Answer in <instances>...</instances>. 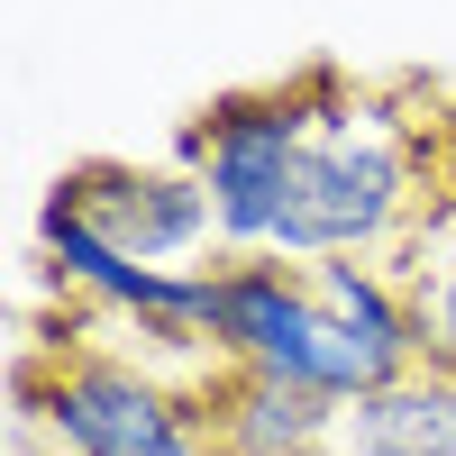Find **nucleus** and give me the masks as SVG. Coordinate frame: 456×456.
<instances>
[{"mask_svg":"<svg viewBox=\"0 0 456 456\" xmlns=\"http://www.w3.org/2000/svg\"><path fill=\"white\" fill-rule=\"evenodd\" d=\"M19 411L55 456H219L210 402L165 384L146 356L55 347V365L19 374Z\"/></svg>","mask_w":456,"mask_h":456,"instance_id":"obj_3","label":"nucleus"},{"mask_svg":"<svg viewBox=\"0 0 456 456\" xmlns=\"http://www.w3.org/2000/svg\"><path fill=\"white\" fill-rule=\"evenodd\" d=\"M183 165L219 210V256L384 265L420 228V137L347 73H292L210 101L183 128Z\"/></svg>","mask_w":456,"mask_h":456,"instance_id":"obj_1","label":"nucleus"},{"mask_svg":"<svg viewBox=\"0 0 456 456\" xmlns=\"http://www.w3.org/2000/svg\"><path fill=\"white\" fill-rule=\"evenodd\" d=\"M402 283H411V320H420V365L456 374V201L411 228Z\"/></svg>","mask_w":456,"mask_h":456,"instance_id":"obj_8","label":"nucleus"},{"mask_svg":"<svg viewBox=\"0 0 456 456\" xmlns=\"http://www.w3.org/2000/svg\"><path fill=\"white\" fill-rule=\"evenodd\" d=\"M338 456H456V374H402L365 393L338 429Z\"/></svg>","mask_w":456,"mask_h":456,"instance_id":"obj_6","label":"nucleus"},{"mask_svg":"<svg viewBox=\"0 0 456 456\" xmlns=\"http://www.w3.org/2000/svg\"><path fill=\"white\" fill-rule=\"evenodd\" d=\"M201 347L219 365L283 374V384L320 393L338 411H356L365 393L402 384V374L311 292V265H283V256H210L201 265Z\"/></svg>","mask_w":456,"mask_h":456,"instance_id":"obj_2","label":"nucleus"},{"mask_svg":"<svg viewBox=\"0 0 456 456\" xmlns=\"http://www.w3.org/2000/svg\"><path fill=\"white\" fill-rule=\"evenodd\" d=\"M201 402H210L219 456H338V429H347L338 402L283 384V374H256V365H228Z\"/></svg>","mask_w":456,"mask_h":456,"instance_id":"obj_5","label":"nucleus"},{"mask_svg":"<svg viewBox=\"0 0 456 456\" xmlns=\"http://www.w3.org/2000/svg\"><path fill=\"white\" fill-rule=\"evenodd\" d=\"M311 292H320L393 374H420V320H411V283H402V274H384V265H365V256H329V265H311Z\"/></svg>","mask_w":456,"mask_h":456,"instance_id":"obj_7","label":"nucleus"},{"mask_svg":"<svg viewBox=\"0 0 456 456\" xmlns=\"http://www.w3.org/2000/svg\"><path fill=\"white\" fill-rule=\"evenodd\" d=\"M64 210H83L110 247H128L137 265H156V274H201L219 256V210L201 192L192 165H119V156H83L55 174Z\"/></svg>","mask_w":456,"mask_h":456,"instance_id":"obj_4","label":"nucleus"}]
</instances>
